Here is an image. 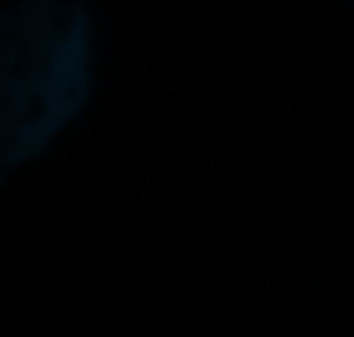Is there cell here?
<instances>
[{
    "mask_svg": "<svg viewBox=\"0 0 354 337\" xmlns=\"http://www.w3.org/2000/svg\"><path fill=\"white\" fill-rule=\"evenodd\" d=\"M100 37L90 0L0 6V187L47 158L92 109Z\"/></svg>",
    "mask_w": 354,
    "mask_h": 337,
    "instance_id": "obj_1",
    "label": "cell"
}]
</instances>
